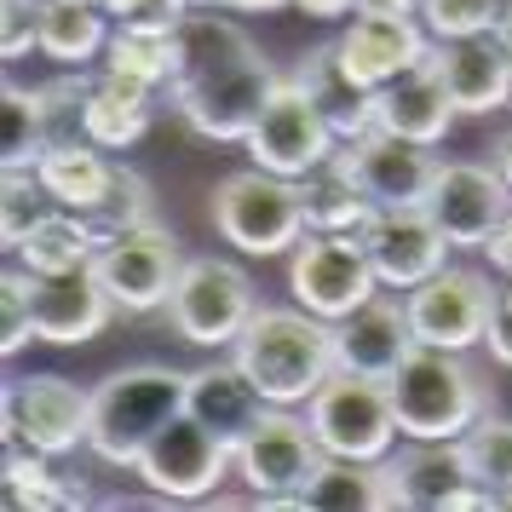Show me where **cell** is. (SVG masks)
<instances>
[{
  "label": "cell",
  "mask_w": 512,
  "mask_h": 512,
  "mask_svg": "<svg viewBox=\"0 0 512 512\" xmlns=\"http://www.w3.org/2000/svg\"><path fill=\"white\" fill-rule=\"evenodd\" d=\"M282 75L259 58L248 29L219 18V6H196L179 24V70H173V104L190 121V133L213 144H242L259 110L271 104Z\"/></svg>",
  "instance_id": "obj_1"
},
{
  "label": "cell",
  "mask_w": 512,
  "mask_h": 512,
  "mask_svg": "<svg viewBox=\"0 0 512 512\" xmlns=\"http://www.w3.org/2000/svg\"><path fill=\"white\" fill-rule=\"evenodd\" d=\"M231 357L277 409H305L317 386L340 369L334 357V323L311 317L305 305H259L248 328L236 334Z\"/></svg>",
  "instance_id": "obj_2"
},
{
  "label": "cell",
  "mask_w": 512,
  "mask_h": 512,
  "mask_svg": "<svg viewBox=\"0 0 512 512\" xmlns=\"http://www.w3.org/2000/svg\"><path fill=\"white\" fill-rule=\"evenodd\" d=\"M386 392L397 409V432L415 443L466 438V426L489 409L484 380L461 363V351L443 346H415L386 380Z\"/></svg>",
  "instance_id": "obj_3"
},
{
  "label": "cell",
  "mask_w": 512,
  "mask_h": 512,
  "mask_svg": "<svg viewBox=\"0 0 512 512\" xmlns=\"http://www.w3.org/2000/svg\"><path fill=\"white\" fill-rule=\"evenodd\" d=\"M185 369L167 363H133L116 369L93 392V432L87 449L110 466H139L144 443L162 432L173 415H185Z\"/></svg>",
  "instance_id": "obj_4"
},
{
  "label": "cell",
  "mask_w": 512,
  "mask_h": 512,
  "mask_svg": "<svg viewBox=\"0 0 512 512\" xmlns=\"http://www.w3.org/2000/svg\"><path fill=\"white\" fill-rule=\"evenodd\" d=\"M213 231L254 259L294 254V242L311 231L300 202V179H282V173H265V167L219 179L213 185Z\"/></svg>",
  "instance_id": "obj_5"
},
{
  "label": "cell",
  "mask_w": 512,
  "mask_h": 512,
  "mask_svg": "<svg viewBox=\"0 0 512 512\" xmlns=\"http://www.w3.org/2000/svg\"><path fill=\"white\" fill-rule=\"evenodd\" d=\"M323 461L328 449L317 443L311 420L294 415V409H277V403L236 443V478L248 484L259 507H305V489H311Z\"/></svg>",
  "instance_id": "obj_6"
},
{
  "label": "cell",
  "mask_w": 512,
  "mask_h": 512,
  "mask_svg": "<svg viewBox=\"0 0 512 512\" xmlns=\"http://www.w3.org/2000/svg\"><path fill=\"white\" fill-rule=\"evenodd\" d=\"M305 420H311V432L328 455H346V461H386L403 438L386 380H369V374L351 369H334L317 386V397L305 403Z\"/></svg>",
  "instance_id": "obj_7"
},
{
  "label": "cell",
  "mask_w": 512,
  "mask_h": 512,
  "mask_svg": "<svg viewBox=\"0 0 512 512\" xmlns=\"http://www.w3.org/2000/svg\"><path fill=\"white\" fill-rule=\"evenodd\" d=\"M254 311H259V294H254V282H248V271L219 254L185 259V271L173 282V300H167L173 334L202 351H231Z\"/></svg>",
  "instance_id": "obj_8"
},
{
  "label": "cell",
  "mask_w": 512,
  "mask_h": 512,
  "mask_svg": "<svg viewBox=\"0 0 512 512\" xmlns=\"http://www.w3.org/2000/svg\"><path fill=\"white\" fill-rule=\"evenodd\" d=\"M93 432V392L64 374H18L0 392V438L64 461Z\"/></svg>",
  "instance_id": "obj_9"
},
{
  "label": "cell",
  "mask_w": 512,
  "mask_h": 512,
  "mask_svg": "<svg viewBox=\"0 0 512 512\" xmlns=\"http://www.w3.org/2000/svg\"><path fill=\"white\" fill-rule=\"evenodd\" d=\"M288 294L294 305H305L311 317L340 323L357 305H369L380 294L374 259L363 248V236H328V231H305L288 254Z\"/></svg>",
  "instance_id": "obj_10"
},
{
  "label": "cell",
  "mask_w": 512,
  "mask_h": 512,
  "mask_svg": "<svg viewBox=\"0 0 512 512\" xmlns=\"http://www.w3.org/2000/svg\"><path fill=\"white\" fill-rule=\"evenodd\" d=\"M139 484L156 495V501H208L213 489L236 472V449L219 432H208L196 415H173L144 443L139 455Z\"/></svg>",
  "instance_id": "obj_11"
},
{
  "label": "cell",
  "mask_w": 512,
  "mask_h": 512,
  "mask_svg": "<svg viewBox=\"0 0 512 512\" xmlns=\"http://www.w3.org/2000/svg\"><path fill=\"white\" fill-rule=\"evenodd\" d=\"M98 282L110 288L116 311L127 317H144V311H167L173 300V282L185 271V242L167 231V225H133V231L110 236L93 259Z\"/></svg>",
  "instance_id": "obj_12"
},
{
  "label": "cell",
  "mask_w": 512,
  "mask_h": 512,
  "mask_svg": "<svg viewBox=\"0 0 512 512\" xmlns=\"http://www.w3.org/2000/svg\"><path fill=\"white\" fill-rule=\"evenodd\" d=\"M403 305H409V323H415L420 346L472 351V346H484L489 317L501 305V288L484 271H472V265H443L438 277H426L420 288H409Z\"/></svg>",
  "instance_id": "obj_13"
},
{
  "label": "cell",
  "mask_w": 512,
  "mask_h": 512,
  "mask_svg": "<svg viewBox=\"0 0 512 512\" xmlns=\"http://www.w3.org/2000/svg\"><path fill=\"white\" fill-rule=\"evenodd\" d=\"M242 150H248V156H254V167H265V173L305 179L311 167H323L328 156L340 150V139H334L328 116L311 104V93H305L300 81L288 75V81H277L271 104H265V110H259V121L248 127Z\"/></svg>",
  "instance_id": "obj_14"
},
{
  "label": "cell",
  "mask_w": 512,
  "mask_h": 512,
  "mask_svg": "<svg viewBox=\"0 0 512 512\" xmlns=\"http://www.w3.org/2000/svg\"><path fill=\"white\" fill-rule=\"evenodd\" d=\"M426 213L455 248H484L512 213V185L495 162H438V179L426 190Z\"/></svg>",
  "instance_id": "obj_15"
},
{
  "label": "cell",
  "mask_w": 512,
  "mask_h": 512,
  "mask_svg": "<svg viewBox=\"0 0 512 512\" xmlns=\"http://www.w3.org/2000/svg\"><path fill=\"white\" fill-rule=\"evenodd\" d=\"M363 248L374 259V277L380 288H392V294H409L420 288L426 277H438L443 265H449V236L438 231V219L426 213V202L415 208H380L369 219V231H363Z\"/></svg>",
  "instance_id": "obj_16"
},
{
  "label": "cell",
  "mask_w": 512,
  "mask_h": 512,
  "mask_svg": "<svg viewBox=\"0 0 512 512\" xmlns=\"http://www.w3.org/2000/svg\"><path fill=\"white\" fill-rule=\"evenodd\" d=\"M340 156L351 162V173H357V185L369 190L374 208H415V202H426V190L438 179L432 144L397 139L386 127H374L363 139L340 144Z\"/></svg>",
  "instance_id": "obj_17"
},
{
  "label": "cell",
  "mask_w": 512,
  "mask_h": 512,
  "mask_svg": "<svg viewBox=\"0 0 512 512\" xmlns=\"http://www.w3.org/2000/svg\"><path fill=\"white\" fill-rule=\"evenodd\" d=\"M340 64L369 87H386L392 75H403L409 64H420L432 52V35L409 12H351L340 29Z\"/></svg>",
  "instance_id": "obj_18"
},
{
  "label": "cell",
  "mask_w": 512,
  "mask_h": 512,
  "mask_svg": "<svg viewBox=\"0 0 512 512\" xmlns=\"http://www.w3.org/2000/svg\"><path fill=\"white\" fill-rule=\"evenodd\" d=\"M415 323H409V305L392 294H374L369 305H357L351 317L334 323V357L340 369L369 374V380H392L397 363L415 351Z\"/></svg>",
  "instance_id": "obj_19"
},
{
  "label": "cell",
  "mask_w": 512,
  "mask_h": 512,
  "mask_svg": "<svg viewBox=\"0 0 512 512\" xmlns=\"http://www.w3.org/2000/svg\"><path fill=\"white\" fill-rule=\"evenodd\" d=\"M29 300H35V340H47V346H87L116 317V300L93 265L70 271V277H35Z\"/></svg>",
  "instance_id": "obj_20"
},
{
  "label": "cell",
  "mask_w": 512,
  "mask_h": 512,
  "mask_svg": "<svg viewBox=\"0 0 512 512\" xmlns=\"http://www.w3.org/2000/svg\"><path fill=\"white\" fill-rule=\"evenodd\" d=\"M438 70L461 116H489V110H501L512 98V52L495 29L461 35V41H438Z\"/></svg>",
  "instance_id": "obj_21"
},
{
  "label": "cell",
  "mask_w": 512,
  "mask_h": 512,
  "mask_svg": "<svg viewBox=\"0 0 512 512\" xmlns=\"http://www.w3.org/2000/svg\"><path fill=\"white\" fill-rule=\"evenodd\" d=\"M455 116H461V110H455V98H449V87H443L438 41H432V52H426L420 64H409L403 75H392V81L380 87V127L397 133V139L438 144Z\"/></svg>",
  "instance_id": "obj_22"
},
{
  "label": "cell",
  "mask_w": 512,
  "mask_h": 512,
  "mask_svg": "<svg viewBox=\"0 0 512 512\" xmlns=\"http://www.w3.org/2000/svg\"><path fill=\"white\" fill-rule=\"evenodd\" d=\"M294 81H300L305 93H311V104L328 116V127H334V139L340 144L363 139V133L380 127V87L357 81V75L340 64V47H334V41L305 52L300 70H294Z\"/></svg>",
  "instance_id": "obj_23"
},
{
  "label": "cell",
  "mask_w": 512,
  "mask_h": 512,
  "mask_svg": "<svg viewBox=\"0 0 512 512\" xmlns=\"http://www.w3.org/2000/svg\"><path fill=\"white\" fill-rule=\"evenodd\" d=\"M380 466H386V484H392V507H409V512H449L455 489L472 478L461 438H438V443L409 438L403 455H386Z\"/></svg>",
  "instance_id": "obj_24"
},
{
  "label": "cell",
  "mask_w": 512,
  "mask_h": 512,
  "mask_svg": "<svg viewBox=\"0 0 512 512\" xmlns=\"http://www.w3.org/2000/svg\"><path fill=\"white\" fill-rule=\"evenodd\" d=\"M271 403L259 397V386L242 374V363H236L231 351L219 357V363H202V369H190L185 380V415H196L208 432H219V438L242 443L248 432H254V420L265 415Z\"/></svg>",
  "instance_id": "obj_25"
},
{
  "label": "cell",
  "mask_w": 512,
  "mask_h": 512,
  "mask_svg": "<svg viewBox=\"0 0 512 512\" xmlns=\"http://www.w3.org/2000/svg\"><path fill=\"white\" fill-rule=\"evenodd\" d=\"M300 202H305V225L311 231H328V236H363L369 219L380 213L369 202V190L357 185V173H351V162L340 150L300 179Z\"/></svg>",
  "instance_id": "obj_26"
},
{
  "label": "cell",
  "mask_w": 512,
  "mask_h": 512,
  "mask_svg": "<svg viewBox=\"0 0 512 512\" xmlns=\"http://www.w3.org/2000/svg\"><path fill=\"white\" fill-rule=\"evenodd\" d=\"M150 121H156V104H150V87L139 81H127L116 70H93V93H87V139L98 150H133V144L150 133Z\"/></svg>",
  "instance_id": "obj_27"
},
{
  "label": "cell",
  "mask_w": 512,
  "mask_h": 512,
  "mask_svg": "<svg viewBox=\"0 0 512 512\" xmlns=\"http://www.w3.org/2000/svg\"><path fill=\"white\" fill-rule=\"evenodd\" d=\"M98 231L87 225V213L75 208H52L35 231L12 248V259L24 265V271H35V277H70V271H87L98 259Z\"/></svg>",
  "instance_id": "obj_28"
},
{
  "label": "cell",
  "mask_w": 512,
  "mask_h": 512,
  "mask_svg": "<svg viewBox=\"0 0 512 512\" xmlns=\"http://www.w3.org/2000/svg\"><path fill=\"white\" fill-rule=\"evenodd\" d=\"M35 173H41V185L52 190V202H58V208L93 213L98 202H104L110 179H116V156H110V150H98L93 139L52 144L47 156L35 162Z\"/></svg>",
  "instance_id": "obj_29"
},
{
  "label": "cell",
  "mask_w": 512,
  "mask_h": 512,
  "mask_svg": "<svg viewBox=\"0 0 512 512\" xmlns=\"http://www.w3.org/2000/svg\"><path fill=\"white\" fill-rule=\"evenodd\" d=\"M110 24L116 18L104 6H93V0H47L41 6V52L52 64H64V70H87L116 35Z\"/></svg>",
  "instance_id": "obj_30"
},
{
  "label": "cell",
  "mask_w": 512,
  "mask_h": 512,
  "mask_svg": "<svg viewBox=\"0 0 512 512\" xmlns=\"http://www.w3.org/2000/svg\"><path fill=\"white\" fill-rule=\"evenodd\" d=\"M0 489H6V507H18V512H70V507H87V501H93L87 484L58 478V472H52V455H35L24 443H6Z\"/></svg>",
  "instance_id": "obj_31"
},
{
  "label": "cell",
  "mask_w": 512,
  "mask_h": 512,
  "mask_svg": "<svg viewBox=\"0 0 512 512\" xmlns=\"http://www.w3.org/2000/svg\"><path fill=\"white\" fill-rule=\"evenodd\" d=\"M305 507H317V512H386V507H392L386 466H380V461H346V455H328V461L317 466L311 489H305Z\"/></svg>",
  "instance_id": "obj_32"
},
{
  "label": "cell",
  "mask_w": 512,
  "mask_h": 512,
  "mask_svg": "<svg viewBox=\"0 0 512 512\" xmlns=\"http://www.w3.org/2000/svg\"><path fill=\"white\" fill-rule=\"evenodd\" d=\"M41 156H47V104H41V87L6 81L0 87V167L24 173Z\"/></svg>",
  "instance_id": "obj_33"
},
{
  "label": "cell",
  "mask_w": 512,
  "mask_h": 512,
  "mask_svg": "<svg viewBox=\"0 0 512 512\" xmlns=\"http://www.w3.org/2000/svg\"><path fill=\"white\" fill-rule=\"evenodd\" d=\"M104 70H116V75H127V81H139V87L156 93V87H167L173 70H179V35L116 24L110 47H104Z\"/></svg>",
  "instance_id": "obj_34"
},
{
  "label": "cell",
  "mask_w": 512,
  "mask_h": 512,
  "mask_svg": "<svg viewBox=\"0 0 512 512\" xmlns=\"http://www.w3.org/2000/svg\"><path fill=\"white\" fill-rule=\"evenodd\" d=\"M461 449H466L472 478L495 489V495H501V507H512V415H495V409H484V415L466 426Z\"/></svg>",
  "instance_id": "obj_35"
},
{
  "label": "cell",
  "mask_w": 512,
  "mask_h": 512,
  "mask_svg": "<svg viewBox=\"0 0 512 512\" xmlns=\"http://www.w3.org/2000/svg\"><path fill=\"white\" fill-rule=\"evenodd\" d=\"M156 219V202H150V185H144V173H133L127 162H116V179L104 190V202L87 213V225L98 231V242H110V236L133 231V225H150Z\"/></svg>",
  "instance_id": "obj_36"
},
{
  "label": "cell",
  "mask_w": 512,
  "mask_h": 512,
  "mask_svg": "<svg viewBox=\"0 0 512 512\" xmlns=\"http://www.w3.org/2000/svg\"><path fill=\"white\" fill-rule=\"evenodd\" d=\"M52 208H58V202H52V190L41 185V173H35V167L6 173V190H0V242H6V254L35 231Z\"/></svg>",
  "instance_id": "obj_37"
},
{
  "label": "cell",
  "mask_w": 512,
  "mask_h": 512,
  "mask_svg": "<svg viewBox=\"0 0 512 512\" xmlns=\"http://www.w3.org/2000/svg\"><path fill=\"white\" fill-rule=\"evenodd\" d=\"M35 271H24L18 259L6 265V277H0V351L6 357H18V351L35 340Z\"/></svg>",
  "instance_id": "obj_38"
},
{
  "label": "cell",
  "mask_w": 512,
  "mask_h": 512,
  "mask_svg": "<svg viewBox=\"0 0 512 512\" xmlns=\"http://www.w3.org/2000/svg\"><path fill=\"white\" fill-rule=\"evenodd\" d=\"M420 24L432 41H461L501 24V0H420Z\"/></svg>",
  "instance_id": "obj_39"
},
{
  "label": "cell",
  "mask_w": 512,
  "mask_h": 512,
  "mask_svg": "<svg viewBox=\"0 0 512 512\" xmlns=\"http://www.w3.org/2000/svg\"><path fill=\"white\" fill-rule=\"evenodd\" d=\"M41 6L47 0H0V58L18 64L24 52H41Z\"/></svg>",
  "instance_id": "obj_40"
},
{
  "label": "cell",
  "mask_w": 512,
  "mask_h": 512,
  "mask_svg": "<svg viewBox=\"0 0 512 512\" xmlns=\"http://www.w3.org/2000/svg\"><path fill=\"white\" fill-rule=\"evenodd\" d=\"M190 12H196L190 0H139L121 24L127 29H156V35H179V24H185Z\"/></svg>",
  "instance_id": "obj_41"
},
{
  "label": "cell",
  "mask_w": 512,
  "mask_h": 512,
  "mask_svg": "<svg viewBox=\"0 0 512 512\" xmlns=\"http://www.w3.org/2000/svg\"><path fill=\"white\" fill-rule=\"evenodd\" d=\"M484 346H489V357H495L501 369H512V305H507V300L495 305V317H489Z\"/></svg>",
  "instance_id": "obj_42"
},
{
  "label": "cell",
  "mask_w": 512,
  "mask_h": 512,
  "mask_svg": "<svg viewBox=\"0 0 512 512\" xmlns=\"http://www.w3.org/2000/svg\"><path fill=\"white\" fill-rule=\"evenodd\" d=\"M305 18H317V24H346L351 12H357V0H294Z\"/></svg>",
  "instance_id": "obj_43"
},
{
  "label": "cell",
  "mask_w": 512,
  "mask_h": 512,
  "mask_svg": "<svg viewBox=\"0 0 512 512\" xmlns=\"http://www.w3.org/2000/svg\"><path fill=\"white\" fill-rule=\"evenodd\" d=\"M484 254H489V265H495L501 277H512V213L501 219V231H495V236L484 242Z\"/></svg>",
  "instance_id": "obj_44"
},
{
  "label": "cell",
  "mask_w": 512,
  "mask_h": 512,
  "mask_svg": "<svg viewBox=\"0 0 512 512\" xmlns=\"http://www.w3.org/2000/svg\"><path fill=\"white\" fill-rule=\"evenodd\" d=\"M357 12H409V18H420V0H357Z\"/></svg>",
  "instance_id": "obj_45"
},
{
  "label": "cell",
  "mask_w": 512,
  "mask_h": 512,
  "mask_svg": "<svg viewBox=\"0 0 512 512\" xmlns=\"http://www.w3.org/2000/svg\"><path fill=\"white\" fill-rule=\"evenodd\" d=\"M294 0H225V12H282Z\"/></svg>",
  "instance_id": "obj_46"
},
{
  "label": "cell",
  "mask_w": 512,
  "mask_h": 512,
  "mask_svg": "<svg viewBox=\"0 0 512 512\" xmlns=\"http://www.w3.org/2000/svg\"><path fill=\"white\" fill-rule=\"evenodd\" d=\"M495 167H501V179L512 185V127L501 133V139H495Z\"/></svg>",
  "instance_id": "obj_47"
},
{
  "label": "cell",
  "mask_w": 512,
  "mask_h": 512,
  "mask_svg": "<svg viewBox=\"0 0 512 512\" xmlns=\"http://www.w3.org/2000/svg\"><path fill=\"white\" fill-rule=\"evenodd\" d=\"M93 6H104V12H110V18H116V24H121V18H127V12H133L139 0H93Z\"/></svg>",
  "instance_id": "obj_48"
},
{
  "label": "cell",
  "mask_w": 512,
  "mask_h": 512,
  "mask_svg": "<svg viewBox=\"0 0 512 512\" xmlns=\"http://www.w3.org/2000/svg\"><path fill=\"white\" fill-rule=\"evenodd\" d=\"M495 35H501L507 52H512V0H501V24H495Z\"/></svg>",
  "instance_id": "obj_49"
},
{
  "label": "cell",
  "mask_w": 512,
  "mask_h": 512,
  "mask_svg": "<svg viewBox=\"0 0 512 512\" xmlns=\"http://www.w3.org/2000/svg\"><path fill=\"white\" fill-rule=\"evenodd\" d=\"M501 300H507V305H512V277H507V288H501Z\"/></svg>",
  "instance_id": "obj_50"
},
{
  "label": "cell",
  "mask_w": 512,
  "mask_h": 512,
  "mask_svg": "<svg viewBox=\"0 0 512 512\" xmlns=\"http://www.w3.org/2000/svg\"><path fill=\"white\" fill-rule=\"evenodd\" d=\"M190 6H225V0H190Z\"/></svg>",
  "instance_id": "obj_51"
}]
</instances>
